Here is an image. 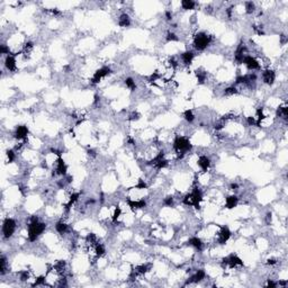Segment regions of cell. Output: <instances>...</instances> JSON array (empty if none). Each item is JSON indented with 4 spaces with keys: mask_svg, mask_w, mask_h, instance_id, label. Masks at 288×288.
Here are the masks:
<instances>
[{
    "mask_svg": "<svg viewBox=\"0 0 288 288\" xmlns=\"http://www.w3.org/2000/svg\"><path fill=\"white\" fill-rule=\"evenodd\" d=\"M45 227L46 225L44 223L38 222L37 217H33L30 220V223L28 224V240L30 242L36 241V239L44 232Z\"/></svg>",
    "mask_w": 288,
    "mask_h": 288,
    "instance_id": "6da1fadb",
    "label": "cell"
},
{
    "mask_svg": "<svg viewBox=\"0 0 288 288\" xmlns=\"http://www.w3.org/2000/svg\"><path fill=\"white\" fill-rule=\"evenodd\" d=\"M174 147L176 152L179 154V158H182L185 156V153L191 149V144L188 138L183 137V136H178L174 142Z\"/></svg>",
    "mask_w": 288,
    "mask_h": 288,
    "instance_id": "7a4b0ae2",
    "label": "cell"
},
{
    "mask_svg": "<svg viewBox=\"0 0 288 288\" xmlns=\"http://www.w3.org/2000/svg\"><path fill=\"white\" fill-rule=\"evenodd\" d=\"M202 199H203L202 191L198 188H195L190 194L186 196L185 199H183V203H185L186 205L195 206L196 208H199V204H200V202H202Z\"/></svg>",
    "mask_w": 288,
    "mask_h": 288,
    "instance_id": "3957f363",
    "label": "cell"
},
{
    "mask_svg": "<svg viewBox=\"0 0 288 288\" xmlns=\"http://www.w3.org/2000/svg\"><path fill=\"white\" fill-rule=\"evenodd\" d=\"M211 42H212V37L211 36H208L205 33H198L194 38L195 49L198 51L205 50L206 47L211 44Z\"/></svg>",
    "mask_w": 288,
    "mask_h": 288,
    "instance_id": "277c9868",
    "label": "cell"
},
{
    "mask_svg": "<svg viewBox=\"0 0 288 288\" xmlns=\"http://www.w3.org/2000/svg\"><path fill=\"white\" fill-rule=\"evenodd\" d=\"M15 230H16V222L12 220V218L8 217V218H6V220L3 221V224H2L3 238L9 239L12 234H14Z\"/></svg>",
    "mask_w": 288,
    "mask_h": 288,
    "instance_id": "5b68a950",
    "label": "cell"
},
{
    "mask_svg": "<svg viewBox=\"0 0 288 288\" xmlns=\"http://www.w3.org/2000/svg\"><path fill=\"white\" fill-rule=\"evenodd\" d=\"M112 72V70L108 68V67H104V68H100L99 70H97L94 73V77L91 78V82L96 85V83H99L104 78H106L107 76H109Z\"/></svg>",
    "mask_w": 288,
    "mask_h": 288,
    "instance_id": "8992f818",
    "label": "cell"
},
{
    "mask_svg": "<svg viewBox=\"0 0 288 288\" xmlns=\"http://www.w3.org/2000/svg\"><path fill=\"white\" fill-rule=\"evenodd\" d=\"M223 266H229V267H231V268H234V267H236V266H243V261H242L238 256L231 254V256L227 257V258L223 259Z\"/></svg>",
    "mask_w": 288,
    "mask_h": 288,
    "instance_id": "52a82bcc",
    "label": "cell"
},
{
    "mask_svg": "<svg viewBox=\"0 0 288 288\" xmlns=\"http://www.w3.org/2000/svg\"><path fill=\"white\" fill-rule=\"evenodd\" d=\"M243 63L247 65V68L250 69V70H259V69H260V63H259V61L256 58H253V56H251V55H245V58H244V60H243Z\"/></svg>",
    "mask_w": 288,
    "mask_h": 288,
    "instance_id": "ba28073f",
    "label": "cell"
},
{
    "mask_svg": "<svg viewBox=\"0 0 288 288\" xmlns=\"http://www.w3.org/2000/svg\"><path fill=\"white\" fill-rule=\"evenodd\" d=\"M230 238H231V231L229 230V227L223 226L217 234V242L220 244H225Z\"/></svg>",
    "mask_w": 288,
    "mask_h": 288,
    "instance_id": "9c48e42d",
    "label": "cell"
},
{
    "mask_svg": "<svg viewBox=\"0 0 288 288\" xmlns=\"http://www.w3.org/2000/svg\"><path fill=\"white\" fill-rule=\"evenodd\" d=\"M61 174V176H65L67 174V165L64 163V160L62 159L61 156H59V159L56 160V168H55V172H53V174Z\"/></svg>",
    "mask_w": 288,
    "mask_h": 288,
    "instance_id": "30bf717a",
    "label": "cell"
},
{
    "mask_svg": "<svg viewBox=\"0 0 288 288\" xmlns=\"http://www.w3.org/2000/svg\"><path fill=\"white\" fill-rule=\"evenodd\" d=\"M262 79L267 85H272L275 79H276V73L273 70H266L262 73Z\"/></svg>",
    "mask_w": 288,
    "mask_h": 288,
    "instance_id": "8fae6325",
    "label": "cell"
},
{
    "mask_svg": "<svg viewBox=\"0 0 288 288\" xmlns=\"http://www.w3.org/2000/svg\"><path fill=\"white\" fill-rule=\"evenodd\" d=\"M27 135H28V128H27V126L21 125V126H18L16 128L15 137L17 140H25L27 137Z\"/></svg>",
    "mask_w": 288,
    "mask_h": 288,
    "instance_id": "7c38bea8",
    "label": "cell"
},
{
    "mask_svg": "<svg viewBox=\"0 0 288 288\" xmlns=\"http://www.w3.org/2000/svg\"><path fill=\"white\" fill-rule=\"evenodd\" d=\"M205 276H206V273L204 270H202V269H200V270H197L195 275H193V276L190 277V279L187 281V284H196V282L202 281V280L205 278Z\"/></svg>",
    "mask_w": 288,
    "mask_h": 288,
    "instance_id": "4fadbf2b",
    "label": "cell"
},
{
    "mask_svg": "<svg viewBox=\"0 0 288 288\" xmlns=\"http://www.w3.org/2000/svg\"><path fill=\"white\" fill-rule=\"evenodd\" d=\"M5 65H6V68L8 69L9 71H12V72H14V71H16V69H17V65H16V59L14 55H7L6 60H5Z\"/></svg>",
    "mask_w": 288,
    "mask_h": 288,
    "instance_id": "5bb4252c",
    "label": "cell"
},
{
    "mask_svg": "<svg viewBox=\"0 0 288 288\" xmlns=\"http://www.w3.org/2000/svg\"><path fill=\"white\" fill-rule=\"evenodd\" d=\"M197 162H198V165H199V168L203 171H207V170H208L209 165H211V160H209L207 156H199V159H198Z\"/></svg>",
    "mask_w": 288,
    "mask_h": 288,
    "instance_id": "9a60e30c",
    "label": "cell"
},
{
    "mask_svg": "<svg viewBox=\"0 0 288 288\" xmlns=\"http://www.w3.org/2000/svg\"><path fill=\"white\" fill-rule=\"evenodd\" d=\"M194 56H195L194 52H191V51H186V52H183V53L181 54V60L186 65H189L191 62H193V60H194Z\"/></svg>",
    "mask_w": 288,
    "mask_h": 288,
    "instance_id": "2e32d148",
    "label": "cell"
},
{
    "mask_svg": "<svg viewBox=\"0 0 288 288\" xmlns=\"http://www.w3.org/2000/svg\"><path fill=\"white\" fill-rule=\"evenodd\" d=\"M238 202H239V198L236 197V196H229V197L225 199V207L229 209H232L234 208L235 206L238 205Z\"/></svg>",
    "mask_w": 288,
    "mask_h": 288,
    "instance_id": "e0dca14e",
    "label": "cell"
},
{
    "mask_svg": "<svg viewBox=\"0 0 288 288\" xmlns=\"http://www.w3.org/2000/svg\"><path fill=\"white\" fill-rule=\"evenodd\" d=\"M127 204L132 209H138V208H143L145 207L146 203L144 202L143 199L141 200H127Z\"/></svg>",
    "mask_w": 288,
    "mask_h": 288,
    "instance_id": "ac0fdd59",
    "label": "cell"
},
{
    "mask_svg": "<svg viewBox=\"0 0 288 288\" xmlns=\"http://www.w3.org/2000/svg\"><path fill=\"white\" fill-rule=\"evenodd\" d=\"M188 243L190 244V245H193L194 248H196V249L199 251H202V249H203V241H202L199 238H191L190 240H189Z\"/></svg>",
    "mask_w": 288,
    "mask_h": 288,
    "instance_id": "d6986e66",
    "label": "cell"
},
{
    "mask_svg": "<svg viewBox=\"0 0 288 288\" xmlns=\"http://www.w3.org/2000/svg\"><path fill=\"white\" fill-rule=\"evenodd\" d=\"M131 24V19H129L128 15L126 14H123V15L119 16V19H118V25L121 27H127L129 26Z\"/></svg>",
    "mask_w": 288,
    "mask_h": 288,
    "instance_id": "ffe728a7",
    "label": "cell"
},
{
    "mask_svg": "<svg viewBox=\"0 0 288 288\" xmlns=\"http://www.w3.org/2000/svg\"><path fill=\"white\" fill-rule=\"evenodd\" d=\"M277 116L280 117V118H282V119H287V116H288L287 106H281V107H279V108L277 109Z\"/></svg>",
    "mask_w": 288,
    "mask_h": 288,
    "instance_id": "44dd1931",
    "label": "cell"
},
{
    "mask_svg": "<svg viewBox=\"0 0 288 288\" xmlns=\"http://www.w3.org/2000/svg\"><path fill=\"white\" fill-rule=\"evenodd\" d=\"M55 230L60 234H64L68 231V225L64 223V222H58L55 225Z\"/></svg>",
    "mask_w": 288,
    "mask_h": 288,
    "instance_id": "7402d4cb",
    "label": "cell"
},
{
    "mask_svg": "<svg viewBox=\"0 0 288 288\" xmlns=\"http://www.w3.org/2000/svg\"><path fill=\"white\" fill-rule=\"evenodd\" d=\"M181 6H182V8L186 9V10H191V9L195 8L196 3H195L193 0H182Z\"/></svg>",
    "mask_w": 288,
    "mask_h": 288,
    "instance_id": "603a6c76",
    "label": "cell"
},
{
    "mask_svg": "<svg viewBox=\"0 0 288 288\" xmlns=\"http://www.w3.org/2000/svg\"><path fill=\"white\" fill-rule=\"evenodd\" d=\"M196 77H197V80L199 83H204L206 81V78H207V74H206L205 71L203 70H197L196 71Z\"/></svg>",
    "mask_w": 288,
    "mask_h": 288,
    "instance_id": "cb8c5ba5",
    "label": "cell"
},
{
    "mask_svg": "<svg viewBox=\"0 0 288 288\" xmlns=\"http://www.w3.org/2000/svg\"><path fill=\"white\" fill-rule=\"evenodd\" d=\"M86 241H87L88 244H90V245H96V244H97V236H96L94 233H89V234L87 235V238H86Z\"/></svg>",
    "mask_w": 288,
    "mask_h": 288,
    "instance_id": "d4e9b609",
    "label": "cell"
},
{
    "mask_svg": "<svg viewBox=\"0 0 288 288\" xmlns=\"http://www.w3.org/2000/svg\"><path fill=\"white\" fill-rule=\"evenodd\" d=\"M95 251H96V256L97 257H101L105 254V248H104L103 244L97 243L95 245Z\"/></svg>",
    "mask_w": 288,
    "mask_h": 288,
    "instance_id": "484cf974",
    "label": "cell"
},
{
    "mask_svg": "<svg viewBox=\"0 0 288 288\" xmlns=\"http://www.w3.org/2000/svg\"><path fill=\"white\" fill-rule=\"evenodd\" d=\"M7 271V260L5 257H1L0 259V272L1 275H5Z\"/></svg>",
    "mask_w": 288,
    "mask_h": 288,
    "instance_id": "4316f807",
    "label": "cell"
},
{
    "mask_svg": "<svg viewBox=\"0 0 288 288\" xmlns=\"http://www.w3.org/2000/svg\"><path fill=\"white\" fill-rule=\"evenodd\" d=\"M183 116H185L186 121L189 122V123H191V122L195 119V115H194V113H193V110H190V109L186 110L185 114H183Z\"/></svg>",
    "mask_w": 288,
    "mask_h": 288,
    "instance_id": "83f0119b",
    "label": "cell"
},
{
    "mask_svg": "<svg viewBox=\"0 0 288 288\" xmlns=\"http://www.w3.org/2000/svg\"><path fill=\"white\" fill-rule=\"evenodd\" d=\"M125 86H126L128 89H131V90H135V88H136L135 81H134L132 78H127V79L125 80Z\"/></svg>",
    "mask_w": 288,
    "mask_h": 288,
    "instance_id": "f1b7e54d",
    "label": "cell"
},
{
    "mask_svg": "<svg viewBox=\"0 0 288 288\" xmlns=\"http://www.w3.org/2000/svg\"><path fill=\"white\" fill-rule=\"evenodd\" d=\"M245 9H247L248 14H252V12H254V9H256L254 3H253L252 1H248V2H245Z\"/></svg>",
    "mask_w": 288,
    "mask_h": 288,
    "instance_id": "f546056e",
    "label": "cell"
},
{
    "mask_svg": "<svg viewBox=\"0 0 288 288\" xmlns=\"http://www.w3.org/2000/svg\"><path fill=\"white\" fill-rule=\"evenodd\" d=\"M7 158H8V161L9 162H12L14 160H15L16 158V153L14 150H8L7 151Z\"/></svg>",
    "mask_w": 288,
    "mask_h": 288,
    "instance_id": "4dcf8cb0",
    "label": "cell"
},
{
    "mask_svg": "<svg viewBox=\"0 0 288 288\" xmlns=\"http://www.w3.org/2000/svg\"><path fill=\"white\" fill-rule=\"evenodd\" d=\"M236 92H238V90H236L235 87H230V88H226L225 91H224V94L226 95V96H231V95H234Z\"/></svg>",
    "mask_w": 288,
    "mask_h": 288,
    "instance_id": "1f68e13d",
    "label": "cell"
},
{
    "mask_svg": "<svg viewBox=\"0 0 288 288\" xmlns=\"http://www.w3.org/2000/svg\"><path fill=\"white\" fill-rule=\"evenodd\" d=\"M119 215H121V208L119 207H116V209H115V212H114V215H113V221L114 222H116L117 221V218L119 217Z\"/></svg>",
    "mask_w": 288,
    "mask_h": 288,
    "instance_id": "d6a6232c",
    "label": "cell"
},
{
    "mask_svg": "<svg viewBox=\"0 0 288 288\" xmlns=\"http://www.w3.org/2000/svg\"><path fill=\"white\" fill-rule=\"evenodd\" d=\"M0 54H8L9 55V47H7V45L5 44L0 45Z\"/></svg>",
    "mask_w": 288,
    "mask_h": 288,
    "instance_id": "836d02e7",
    "label": "cell"
},
{
    "mask_svg": "<svg viewBox=\"0 0 288 288\" xmlns=\"http://www.w3.org/2000/svg\"><path fill=\"white\" fill-rule=\"evenodd\" d=\"M167 39L168 41H178V37H177V35L174 34V33H169L167 36Z\"/></svg>",
    "mask_w": 288,
    "mask_h": 288,
    "instance_id": "e575fe53",
    "label": "cell"
},
{
    "mask_svg": "<svg viewBox=\"0 0 288 288\" xmlns=\"http://www.w3.org/2000/svg\"><path fill=\"white\" fill-rule=\"evenodd\" d=\"M28 277H30V275H28L27 271H21V280H23V281L28 279Z\"/></svg>",
    "mask_w": 288,
    "mask_h": 288,
    "instance_id": "d590c367",
    "label": "cell"
},
{
    "mask_svg": "<svg viewBox=\"0 0 288 288\" xmlns=\"http://www.w3.org/2000/svg\"><path fill=\"white\" fill-rule=\"evenodd\" d=\"M248 123H249V125H257V119H256V117H252V116H250V117H248Z\"/></svg>",
    "mask_w": 288,
    "mask_h": 288,
    "instance_id": "8d00e7d4",
    "label": "cell"
},
{
    "mask_svg": "<svg viewBox=\"0 0 288 288\" xmlns=\"http://www.w3.org/2000/svg\"><path fill=\"white\" fill-rule=\"evenodd\" d=\"M165 204L168 206H172V204H174V198L172 197H167L165 199Z\"/></svg>",
    "mask_w": 288,
    "mask_h": 288,
    "instance_id": "74e56055",
    "label": "cell"
},
{
    "mask_svg": "<svg viewBox=\"0 0 288 288\" xmlns=\"http://www.w3.org/2000/svg\"><path fill=\"white\" fill-rule=\"evenodd\" d=\"M138 118H140V114H137V113H134V114L131 115V117H129V121H137Z\"/></svg>",
    "mask_w": 288,
    "mask_h": 288,
    "instance_id": "f35d334b",
    "label": "cell"
},
{
    "mask_svg": "<svg viewBox=\"0 0 288 288\" xmlns=\"http://www.w3.org/2000/svg\"><path fill=\"white\" fill-rule=\"evenodd\" d=\"M267 263H268V265H271V266H272V265H276L277 261H276V259H269Z\"/></svg>",
    "mask_w": 288,
    "mask_h": 288,
    "instance_id": "ab89813d",
    "label": "cell"
},
{
    "mask_svg": "<svg viewBox=\"0 0 288 288\" xmlns=\"http://www.w3.org/2000/svg\"><path fill=\"white\" fill-rule=\"evenodd\" d=\"M276 286H277L276 282L271 281V280H269V281H268V287H276Z\"/></svg>",
    "mask_w": 288,
    "mask_h": 288,
    "instance_id": "60d3db41",
    "label": "cell"
},
{
    "mask_svg": "<svg viewBox=\"0 0 288 288\" xmlns=\"http://www.w3.org/2000/svg\"><path fill=\"white\" fill-rule=\"evenodd\" d=\"M165 16H167V19H169V21H170L171 18H172V16H171V14H170L169 12H165Z\"/></svg>",
    "mask_w": 288,
    "mask_h": 288,
    "instance_id": "b9f144b4",
    "label": "cell"
},
{
    "mask_svg": "<svg viewBox=\"0 0 288 288\" xmlns=\"http://www.w3.org/2000/svg\"><path fill=\"white\" fill-rule=\"evenodd\" d=\"M231 187H232L233 189H236V188H238V185H236V183H232V186H231Z\"/></svg>",
    "mask_w": 288,
    "mask_h": 288,
    "instance_id": "7bdbcfd3",
    "label": "cell"
}]
</instances>
